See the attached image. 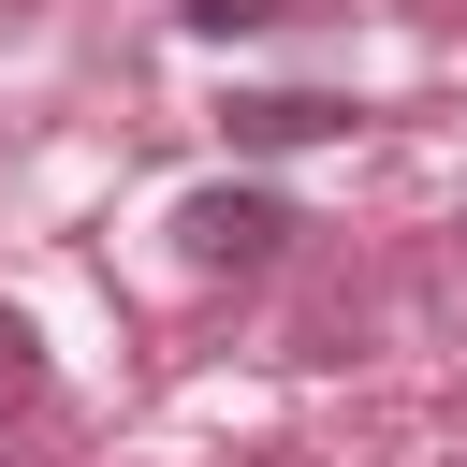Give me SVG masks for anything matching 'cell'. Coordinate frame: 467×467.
<instances>
[{"mask_svg": "<svg viewBox=\"0 0 467 467\" xmlns=\"http://www.w3.org/2000/svg\"><path fill=\"white\" fill-rule=\"evenodd\" d=\"M175 248H190L204 277H248V263H277V248H292V204H277V190H248V175H234V190H190V204H175Z\"/></svg>", "mask_w": 467, "mask_h": 467, "instance_id": "6da1fadb", "label": "cell"}, {"mask_svg": "<svg viewBox=\"0 0 467 467\" xmlns=\"http://www.w3.org/2000/svg\"><path fill=\"white\" fill-rule=\"evenodd\" d=\"M321 131H350V102H321V88H248L234 102V146H263V161L277 146H321Z\"/></svg>", "mask_w": 467, "mask_h": 467, "instance_id": "7a4b0ae2", "label": "cell"}, {"mask_svg": "<svg viewBox=\"0 0 467 467\" xmlns=\"http://www.w3.org/2000/svg\"><path fill=\"white\" fill-rule=\"evenodd\" d=\"M29 394H44V336H29V321H15V306H0V423H15V409H29Z\"/></svg>", "mask_w": 467, "mask_h": 467, "instance_id": "3957f363", "label": "cell"}, {"mask_svg": "<svg viewBox=\"0 0 467 467\" xmlns=\"http://www.w3.org/2000/svg\"><path fill=\"white\" fill-rule=\"evenodd\" d=\"M175 15H190L204 44H248V29H277V0H175Z\"/></svg>", "mask_w": 467, "mask_h": 467, "instance_id": "277c9868", "label": "cell"}]
</instances>
